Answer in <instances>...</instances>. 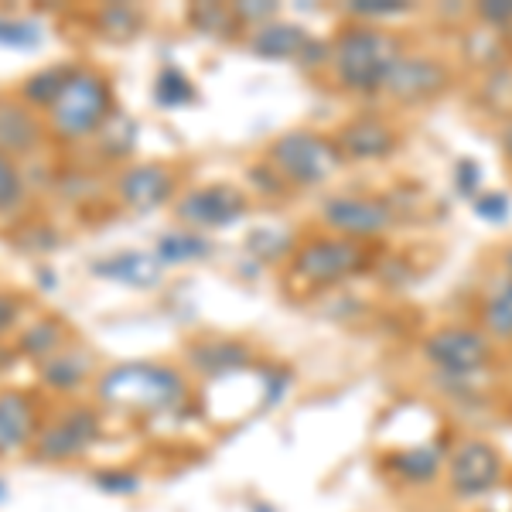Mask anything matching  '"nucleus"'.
Listing matches in <instances>:
<instances>
[{
    "label": "nucleus",
    "mask_w": 512,
    "mask_h": 512,
    "mask_svg": "<svg viewBox=\"0 0 512 512\" xmlns=\"http://www.w3.org/2000/svg\"><path fill=\"white\" fill-rule=\"evenodd\" d=\"M267 164L287 181V188H318L345 164L335 137L315 130H287L267 147Z\"/></svg>",
    "instance_id": "5"
},
{
    "label": "nucleus",
    "mask_w": 512,
    "mask_h": 512,
    "mask_svg": "<svg viewBox=\"0 0 512 512\" xmlns=\"http://www.w3.org/2000/svg\"><path fill=\"white\" fill-rule=\"evenodd\" d=\"M154 256L161 260V267H188V263H202L212 256V239L192 229L178 226L158 236L154 243Z\"/></svg>",
    "instance_id": "20"
},
{
    "label": "nucleus",
    "mask_w": 512,
    "mask_h": 512,
    "mask_svg": "<svg viewBox=\"0 0 512 512\" xmlns=\"http://www.w3.org/2000/svg\"><path fill=\"white\" fill-rule=\"evenodd\" d=\"M335 144H338V151H342V158L383 161L400 147V134L379 117H359L338 130Z\"/></svg>",
    "instance_id": "17"
},
{
    "label": "nucleus",
    "mask_w": 512,
    "mask_h": 512,
    "mask_svg": "<svg viewBox=\"0 0 512 512\" xmlns=\"http://www.w3.org/2000/svg\"><path fill=\"white\" fill-rule=\"evenodd\" d=\"M113 198L127 212H137V216L158 212L178 198V171L161 161L123 164V171L113 181Z\"/></svg>",
    "instance_id": "8"
},
{
    "label": "nucleus",
    "mask_w": 512,
    "mask_h": 512,
    "mask_svg": "<svg viewBox=\"0 0 512 512\" xmlns=\"http://www.w3.org/2000/svg\"><path fill=\"white\" fill-rule=\"evenodd\" d=\"M246 250L253 256H260V260H284V256H294V236L291 229H256V233L246 239Z\"/></svg>",
    "instance_id": "31"
},
{
    "label": "nucleus",
    "mask_w": 512,
    "mask_h": 512,
    "mask_svg": "<svg viewBox=\"0 0 512 512\" xmlns=\"http://www.w3.org/2000/svg\"><path fill=\"white\" fill-rule=\"evenodd\" d=\"M407 11L410 4H403V0H355V4H349V14L359 21H386V18H400Z\"/></svg>",
    "instance_id": "33"
},
{
    "label": "nucleus",
    "mask_w": 512,
    "mask_h": 512,
    "mask_svg": "<svg viewBox=\"0 0 512 512\" xmlns=\"http://www.w3.org/2000/svg\"><path fill=\"white\" fill-rule=\"evenodd\" d=\"M93 485L106 495H134L140 489V475L127 468H99L93 475Z\"/></svg>",
    "instance_id": "32"
},
{
    "label": "nucleus",
    "mask_w": 512,
    "mask_h": 512,
    "mask_svg": "<svg viewBox=\"0 0 512 512\" xmlns=\"http://www.w3.org/2000/svg\"><path fill=\"white\" fill-rule=\"evenodd\" d=\"M0 502H7V482L0 478Z\"/></svg>",
    "instance_id": "40"
},
{
    "label": "nucleus",
    "mask_w": 512,
    "mask_h": 512,
    "mask_svg": "<svg viewBox=\"0 0 512 512\" xmlns=\"http://www.w3.org/2000/svg\"><path fill=\"white\" fill-rule=\"evenodd\" d=\"M311 41L308 28L301 24H291V21H267L260 28H250L246 35V48L260 59H270V62H297V55L304 52V45Z\"/></svg>",
    "instance_id": "19"
},
{
    "label": "nucleus",
    "mask_w": 512,
    "mask_h": 512,
    "mask_svg": "<svg viewBox=\"0 0 512 512\" xmlns=\"http://www.w3.org/2000/svg\"><path fill=\"white\" fill-rule=\"evenodd\" d=\"M369 253L342 236H315L301 243L291 256V274L308 287H332L366 270Z\"/></svg>",
    "instance_id": "7"
},
{
    "label": "nucleus",
    "mask_w": 512,
    "mask_h": 512,
    "mask_svg": "<svg viewBox=\"0 0 512 512\" xmlns=\"http://www.w3.org/2000/svg\"><path fill=\"white\" fill-rule=\"evenodd\" d=\"M96 359L93 352L65 345L45 362H38V383L55 396H79L89 383H96Z\"/></svg>",
    "instance_id": "15"
},
{
    "label": "nucleus",
    "mask_w": 512,
    "mask_h": 512,
    "mask_svg": "<svg viewBox=\"0 0 512 512\" xmlns=\"http://www.w3.org/2000/svg\"><path fill=\"white\" fill-rule=\"evenodd\" d=\"M93 28L106 41H130L144 31V11L134 4H103L93 14Z\"/></svg>",
    "instance_id": "23"
},
{
    "label": "nucleus",
    "mask_w": 512,
    "mask_h": 512,
    "mask_svg": "<svg viewBox=\"0 0 512 512\" xmlns=\"http://www.w3.org/2000/svg\"><path fill=\"white\" fill-rule=\"evenodd\" d=\"M478 14H482L489 24L506 28V24H512V0H502V4H482V7H478Z\"/></svg>",
    "instance_id": "38"
},
{
    "label": "nucleus",
    "mask_w": 512,
    "mask_h": 512,
    "mask_svg": "<svg viewBox=\"0 0 512 512\" xmlns=\"http://www.w3.org/2000/svg\"><path fill=\"white\" fill-rule=\"evenodd\" d=\"M250 216V198L243 188L212 181V185L185 188L175 198V219L178 226L192 233H216V229H233L236 222Z\"/></svg>",
    "instance_id": "6"
},
{
    "label": "nucleus",
    "mask_w": 512,
    "mask_h": 512,
    "mask_svg": "<svg viewBox=\"0 0 512 512\" xmlns=\"http://www.w3.org/2000/svg\"><path fill=\"white\" fill-rule=\"evenodd\" d=\"M424 355L448 376H475L492 362V342L475 328H441L424 342Z\"/></svg>",
    "instance_id": "10"
},
{
    "label": "nucleus",
    "mask_w": 512,
    "mask_h": 512,
    "mask_svg": "<svg viewBox=\"0 0 512 512\" xmlns=\"http://www.w3.org/2000/svg\"><path fill=\"white\" fill-rule=\"evenodd\" d=\"M65 345H69V335H65L62 321H55V318L31 321V325L24 328L21 338H18V352L28 355L35 366H38V362H45L48 355H55L59 349H65Z\"/></svg>",
    "instance_id": "22"
},
{
    "label": "nucleus",
    "mask_w": 512,
    "mask_h": 512,
    "mask_svg": "<svg viewBox=\"0 0 512 512\" xmlns=\"http://www.w3.org/2000/svg\"><path fill=\"white\" fill-rule=\"evenodd\" d=\"M93 274L110 284L130 287V291H154L164 280V267L154 253L144 250H120L110 256H99L93 263Z\"/></svg>",
    "instance_id": "16"
},
{
    "label": "nucleus",
    "mask_w": 512,
    "mask_h": 512,
    "mask_svg": "<svg viewBox=\"0 0 512 512\" xmlns=\"http://www.w3.org/2000/svg\"><path fill=\"white\" fill-rule=\"evenodd\" d=\"M403 59L400 38L379 31L376 24H349L332 41V72L338 86L355 96L383 93L393 65Z\"/></svg>",
    "instance_id": "3"
},
{
    "label": "nucleus",
    "mask_w": 512,
    "mask_h": 512,
    "mask_svg": "<svg viewBox=\"0 0 512 512\" xmlns=\"http://www.w3.org/2000/svg\"><path fill=\"white\" fill-rule=\"evenodd\" d=\"M41 403L35 393L4 386L0 390V458L31 451L41 431Z\"/></svg>",
    "instance_id": "11"
},
{
    "label": "nucleus",
    "mask_w": 512,
    "mask_h": 512,
    "mask_svg": "<svg viewBox=\"0 0 512 512\" xmlns=\"http://www.w3.org/2000/svg\"><path fill=\"white\" fill-rule=\"evenodd\" d=\"M72 69H76V62L45 65V69L31 72V76L21 82L18 96H21L28 106H35V110L45 113V106L52 103L55 96H59V89L65 86V79H69V72H72Z\"/></svg>",
    "instance_id": "24"
},
{
    "label": "nucleus",
    "mask_w": 512,
    "mask_h": 512,
    "mask_svg": "<svg viewBox=\"0 0 512 512\" xmlns=\"http://www.w3.org/2000/svg\"><path fill=\"white\" fill-rule=\"evenodd\" d=\"M137 134H140V127L127 113L123 110L113 113L110 123L96 134V147H99V154H103V161H127L130 154L137 151Z\"/></svg>",
    "instance_id": "26"
},
{
    "label": "nucleus",
    "mask_w": 512,
    "mask_h": 512,
    "mask_svg": "<svg viewBox=\"0 0 512 512\" xmlns=\"http://www.w3.org/2000/svg\"><path fill=\"white\" fill-rule=\"evenodd\" d=\"M321 219H325V226L332 229L335 236L352 239V243H359V239L383 236L386 229H390L393 222H396V216H393V209H390V202H386V198L349 195V192L325 198V205H321Z\"/></svg>",
    "instance_id": "9"
},
{
    "label": "nucleus",
    "mask_w": 512,
    "mask_h": 512,
    "mask_svg": "<svg viewBox=\"0 0 512 512\" xmlns=\"http://www.w3.org/2000/svg\"><path fill=\"white\" fill-rule=\"evenodd\" d=\"M103 431V410L93 407V403L69 400L65 407L55 410V417L41 420V431L31 444V458L45 461V465H72L103 441Z\"/></svg>",
    "instance_id": "4"
},
{
    "label": "nucleus",
    "mask_w": 512,
    "mask_h": 512,
    "mask_svg": "<svg viewBox=\"0 0 512 512\" xmlns=\"http://www.w3.org/2000/svg\"><path fill=\"white\" fill-rule=\"evenodd\" d=\"M506 270H509V277H512V246L506 250Z\"/></svg>",
    "instance_id": "41"
},
{
    "label": "nucleus",
    "mask_w": 512,
    "mask_h": 512,
    "mask_svg": "<svg viewBox=\"0 0 512 512\" xmlns=\"http://www.w3.org/2000/svg\"><path fill=\"white\" fill-rule=\"evenodd\" d=\"M113 113H117L113 79L96 65L76 62L59 96L45 106L41 117H45L48 137H55L59 144H86V140H96Z\"/></svg>",
    "instance_id": "2"
},
{
    "label": "nucleus",
    "mask_w": 512,
    "mask_h": 512,
    "mask_svg": "<svg viewBox=\"0 0 512 512\" xmlns=\"http://www.w3.org/2000/svg\"><path fill=\"white\" fill-rule=\"evenodd\" d=\"M448 478H451L454 495H461V499L485 495L489 489H495L499 478H502L499 451H495L489 441H465L458 451L451 454Z\"/></svg>",
    "instance_id": "12"
},
{
    "label": "nucleus",
    "mask_w": 512,
    "mask_h": 512,
    "mask_svg": "<svg viewBox=\"0 0 512 512\" xmlns=\"http://www.w3.org/2000/svg\"><path fill=\"white\" fill-rule=\"evenodd\" d=\"M28 205V178L21 164L0 154V216H18Z\"/></svg>",
    "instance_id": "29"
},
{
    "label": "nucleus",
    "mask_w": 512,
    "mask_h": 512,
    "mask_svg": "<svg viewBox=\"0 0 512 512\" xmlns=\"http://www.w3.org/2000/svg\"><path fill=\"white\" fill-rule=\"evenodd\" d=\"M475 216L492 222V226H506L512 216V202L506 192H482L475 195Z\"/></svg>",
    "instance_id": "34"
},
{
    "label": "nucleus",
    "mask_w": 512,
    "mask_h": 512,
    "mask_svg": "<svg viewBox=\"0 0 512 512\" xmlns=\"http://www.w3.org/2000/svg\"><path fill=\"white\" fill-rule=\"evenodd\" d=\"M454 188H458L461 195H478V188H482V168H478V161L472 158H461L458 168H454Z\"/></svg>",
    "instance_id": "36"
},
{
    "label": "nucleus",
    "mask_w": 512,
    "mask_h": 512,
    "mask_svg": "<svg viewBox=\"0 0 512 512\" xmlns=\"http://www.w3.org/2000/svg\"><path fill=\"white\" fill-rule=\"evenodd\" d=\"M195 99V79L185 69H178V65H164L158 79H154V103L164 106V110H181V106L195 103Z\"/></svg>",
    "instance_id": "27"
},
{
    "label": "nucleus",
    "mask_w": 512,
    "mask_h": 512,
    "mask_svg": "<svg viewBox=\"0 0 512 512\" xmlns=\"http://www.w3.org/2000/svg\"><path fill=\"white\" fill-rule=\"evenodd\" d=\"M250 362L253 349L246 342H239V338H198V342L188 345V366L198 376L222 379L250 369Z\"/></svg>",
    "instance_id": "18"
},
{
    "label": "nucleus",
    "mask_w": 512,
    "mask_h": 512,
    "mask_svg": "<svg viewBox=\"0 0 512 512\" xmlns=\"http://www.w3.org/2000/svg\"><path fill=\"white\" fill-rule=\"evenodd\" d=\"M250 512H277V509H270V506H253Z\"/></svg>",
    "instance_id": "42"
},
{
    "label": "nucleus",
    "mask_w": 512,
    "mask_h": 512,
    "mask_svg": "<svg viewBox=\"0 0 512 512\" xmlns=\"http://www.w3.org/2000/svg\"><path fill=\"white\" fill-rule=\"evenodd\" d=\"M21 315H24L21 297H18V294H11V291H0V338L18 328Z\"/></svg>",
    "instance_id": "37"
},
{
    "label": "nucleus",
    "mask_w": 512,
    "mask_h": 512,
    "mask_svg": "<svg viewBox=\"0 0 512 512\" xmlns=\"http://www.w3.org/2000/svg\"><path fill=\"white\" fill-rule=\"evenodd\" d=\"M96 407L120 417L168 420L185 414L192 403V383L171 362L134 359L117 362L96 376Z\"/></svg>",
    "instance_id": "1"
},
{
    "label": "nucleus",
    "mask_w": 512,
    "mask_h": 512,
    "mask_svg": "<svg viewBox=\"0 0 512 512\" xmlns=\"http://www.w3.org/2000/svg\"><path fill=\"white\" fill-rule=\"evenodd\" d=\"M444 86H448V69L441 62L431 59V55H403L393 65L383 93L403 106H417L444 93Z\"/></svg>",
    "instance_id": "14"
},
{
    "label": "nucleus",
    "mask_w": 512,
    "mask_h": 512,
    "mask_svg": "<svg viewBox=\"0 0 512 512\" xmlns=\"http://www.w3.org/2000/svg\"><path fill=\"white\" fill-rule=\"evenodd\" d=\"M482 321H485V332L492 338H502V342L512 338V277H502L489 291L482 308Z\"/></svg>",
    "instance_id": "28"
},
{
    "label": "nucleus",
    "mask_w": 512,
    "mask_h": 512,
    "mask_svg": "<svg viewBox=\"0 0 512 512\" xmlns=\"http://www.w3.org/2000/svg\"><path fill=\"white\" fill-rule=\"evenodd\" d=\"M48 140L45 117L28 106L18 93L0 96V154L7 158H24V154H38Z\"/></svg>",
    "instance_id": "13"
},
{
    "label": "nucleus",
    "mask_w": 512,
    "mask_h": 512,
    "mask_svg": "<svg viewBox=\"0 0 512 512\" xmlns=\"http://www.w3.org/2000/svg\"><path fill=\"white\" fill-rule=\"evenodd\" d=\"M386 468L396 472L400 478H407L410 485H427L431 478L441 472V448H410V451H396L386 458Z\"/></svg>",
    "instance_id": "25"
},
{
    "label": "nucleus",
    "mask_w": 512,
    "mask_h": 512,
    "mask_svg": "<svg viewBox=\"0 0 512 512\" xmlns=\"http://www.w3.org/2000/svg\"><path fill=\"white\" fill-rule=\"evenodd\" d=\"M250 188H253V192H260V195H274V192L284 195L287 181L280 178L267 161H260V164H250Z\"/></svg>",
    "instance_id": "35"
},
{
    "label": "nucleus",
    "mask_w": 512,
    "mask_h": 512,
    "mask_svg": "<svg viewBox=\"0 0 512 512\" xmlns=\"http://www.w3.org/2000/svg\"><path fill=\"white\" fill-rule=\"evenodd\" d=\"M185 21L202 38L233 41L243 35V24H239L233 4H192L185 11Z\"/></svg>",
    "instance_id": "21"
},
{
    "label": "nucleus",
    "mask_w": 512,
    "mask_h": 512,
    "mask_svg": "<svg viewBox=\"0 0 512 512\" xmlns=\"http://www.w3.org/2000/svg\"><path fill=\"white\" fill-rule=\"evenodd\" d=\"M45 28L31 18H18V14H0V48H14V52H31L41 45Z\"/></svg>",
    "instance_id": "30"
},
{
    "label": "nucleus",
    "mask_w": 512,
    "mask_h": 512,
    "mask_svg": "<svg viewBox=\"0 0 512 512\" xmlns=\"http://www.w3.org/2000/svg\"><path fill=\"white\" fill-rule=\"evenodd\" d=\"M502 147H506V154H509V161H512V123L506 127V134H502Z\"/></svg>",
    "instance_id": "39"
}]
</instances>
